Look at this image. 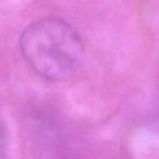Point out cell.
Wrapping results in <instances>:
<instances>
[{"instance_id":"cell-1","label":"cell","mask_w":159,"mask_h":159,"mask_svg":"<svg viewBox=\"0 0 159 159\" xmlns=\"http://www.w3.org/2000/svg\"><path fill=\"white\" fill-rule=\"evenodd\" d=\"M20 50L39 76L56 82L70 79L79 70L84 45L70 24L59 19H44L23 32Z\"/></svg>"},{"instance_id":"cell-2","label":"cell","mask_w":159,"mask_h":159,"mask_svg":"<svg viewBox=\"0 0 159 159\" xmlns=\"http://www.w3.org/2000/svg\"><path fill=\"white\" fill-rule=\"evenodd\" d=\"M6 150H7V139H6V131L2 123L0 121V159H5Z\"/></svg>"}]
</instances>
